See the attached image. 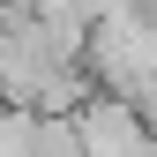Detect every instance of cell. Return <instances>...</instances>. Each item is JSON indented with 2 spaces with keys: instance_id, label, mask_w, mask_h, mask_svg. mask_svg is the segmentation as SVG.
<instances>
[{
  "instance_id": "6da1fadb",
  "label": "cell",
  "mask_w": 157,
  "mask_h": 157,
  "mask_svg": "<svg viewBox=\"0 0 157 157\" xmlns=\"http://www.w3.org/2000/svg\"><path fill=\"white\" fill-rule=\"evenodd\" d=\"M37 157H90L75 112H37Z\"/></svg>"
}]
</instances>
